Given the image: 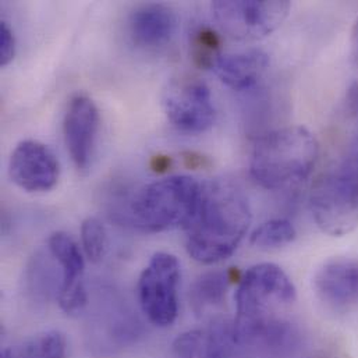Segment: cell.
<instances>
[{
    "mask_svg": "<svg viewBox=\"0 0 358 358\" xmlns=\"http://www.w3.org/2000/svg\"><path fill=\"white\" fill-rule=\"evenodd\" d=\"M251 219L248 199L237 185L227 180L202 184L198 206L184 227L188 255L203 265L227 259L244 240Z\"/></svg>",
    "mask_w": 358,
    "mask_h": 358,
    "instance_id": "obj_1",
    "label": "cell"
},
{
    "mask_svg": "<svg viewBox=\"0 0 358 358\" xmlns=\"http://www.w3.org/2000/svg\"><path fill=\"white\" fill-rule=\"evenodd\" d=\"M320 145L303 126H287L261 137L251 152L250 173L266 189L294 187L313 173Z\"/></svg>",
    "mask_w": 358,
    "mask_h": 358,
    "instance_id": "obj_2",
    "label": "cell"
},
{
    "mask_svg": "<svg viewBox=\"0 0 358 358\" xmlns=\"http://www.w3.org/2000/svg\"><path fill=\"white\" fill-rule=\"evenodd\" d=\"M202 184L188 176H171L140 188L127 202L120 220L144 233L185 227L191 220Z\"/></svg>",
    "mask_w": 358,
    "mask_h": 358,
    "instance_id": "obj_3",
    "label": "cell"
},
{
    "mask_svg": "<svg viewBox=\"0 0 358 358\" xmlns=\"http://www.w3.org/2000/svg\"><path fill=\"white\" fill-rule=\"evenodd\" d=\"M310 209L327 234L345 236L358 226V140L348 155L314 182Z\"/></svg>",
    "mask_w": 358,
    "mask_h": 358,
    "instance_id": "obj_4",
    "label": "cell"
},
{
    "mask_svg": "<svg viewBox=\"0 0 358 358\" xmlns=\"http://www.w3.org/2000/svg\"><path fill=\"white\" fill-rule=\"evenodd\" d=\"M296 297V286L280 266L271 262L254 265L244 273L236 290V318L276 317V311L290 307Z\"/></svg>",
    "mask_w": 358,
    "mask_h": 358,
    "instance_id": "obj_5",
    "label": "cell"
},
{
    "mask_svg": "<svg viewBox=\"0 0 358 358\" xmlns=\"http://www.w3.org/2000/svg\"><path fill=\"white\" fill-rule=\"evenodd\" d=\"M287 0H216L210 4L219 28L236 41H258L276 31L290 11Z\"/></svg>",
    "mask_w": 358,
    "mask_h": 358,
    "instance_id": "obj_6",
    "label": "cell"
},
{
    "mask_svg": "<svg viewBox=\"0 0 358 358\" xmlns=\"http://www.w3.org/2000/svg\"><path fill=\"white\" fill-rule=\"evenodd\" d=\"M180 264L169 252H157L140 275L138 303L148 321L159 328L175 324L179 314Z\"/></svg>",
    "mask_w": 358,
    "mask_h": 358,
    "instance_id": "obj_7",
    "label": "cell"
},
{
    "mask_svg": "<svg viewBox=\"0 0 358 358\" xmlns=\"http://www.w3.org/2000/svg\"><path fill=\"white\" fill-rule=\"evenodd\" d=\"M162 106L169 122L182 133L201 134L215 123V105L208 85L194 77H178L168 83Z\"/></svg>",
    "mask_w": 358,
    "mask_h": 358,
    "instance_id": "obj_8",
    "label": "cell"
},
{
    "mask_svg": "<svg viewBox=\"0 0 358 358\" xmlns=\"http://www.w3.org/2000/svg\"><path fill=\"white\" fill-rule=\"evenodd\" d=\"M46 248L57 262L62 273V289L57 296V303L64 314L76 317L81 314L88 304L84 285L85 261L83 252L74 238L64 231L50 234Z\"/></svg>",
    "mask_w": 358,
    "mask_h": 358,
    "instance_id": "obj_9",
    "label": "cell"
},
{
    "mask_svg": "<svg viewBox=\"0 0 358 358\" xmlns=\"http://www.w3.org/2000/svg\"><path fill=\"white\" fill-rule=\"evenodd\" d=\"M99 130V110L95 102L84 94L74 95L63 120V134L70 158L80 173L91 168Z\"/></svg>",
    "mask_w": 358,
    "mask_h": 358,
    "instance_id": "obj_10",
    "label": "cell"
},
{
    "mask_svg": "<svg viewBox=\"0 0 358 358\" xmlns=\"http://www.w3.org/2000/svg\"><path fill=\"white\" fill-rule=\"evenodd\" d=\"M60 166L53 151L35 140L21 141L8 162L11 181L27 192L50 191L59 181Z\"/></svg>",
    "mask_w": 358,
    "mask_h": 358,
    "instance_id": "obj_11",
    "label": "cell"
},
{
    "mask_svg": "<svg viewBox=\"0 0 358 358\" xmlns=\"http://www.w3.org/2000/svg\"><path fill=\"white\" fill-rule=\"evenodd\" d=\"M317 297L329 308L346 310L358 303V262L350 258L327 261L314 276Z\"/></svg>",
    "mask_w": 358,
    "mask_h": 358,
    "instance_id": "obj_12",
    "label": "cell"
},
{
    "mask_svg": "<svg viewBox=\"0 0 358 358\" xmlns=\"http://www.w3.org/2000/svg\"><path fill=\"white\" fill-rule=\"evenodd\" d=\"M236 346L233 321L216 318L206 329L179 335L172 345V358H229Z\"/></svg>",
    "mask_w": 358,
    "mask_h": 358,
    "instance_id": "obj_13",
    "label": "cell"
},
{
    "mask_svg": "<svg viewBox=\"0 0 358 358\" xmlns=\"http://www.w3.org/2000/svg\"><path fill=\"white\" fill-rule=\"evenodd\" d=\"M176 27L178 17L175 11L161 3L137 7L129 21L130 38L143 49L164 48L172 41Z\"/></svg>",
    "mask_w": 358,
    "mask_h": 358,
    "instance_id": "obj_14",
    "label": "cell"
},
{
    "mask_svg": "<svg viewBox=\"0 0 358 358\" xmlns=\"http://www.w3.org/2000/svg\"><path fill=\"white\" fill-rule=\"evenodd\" d=\"M269 67V56L261 49L222 55L215 66L219 80L234 91H245L258 84Z\"/></svg>",
    "mask_w": 358,
    "mask_h": 358,
    "instance_id": "obj_15",
    "label": "cell"
},
{
    "mask_svg": "<svg viewBox=\"0 0 358 358\" xmlns=\"http://www.w3.org/2000/svg\"><path fill=\"white\" fill-rule=\"evenodd\" d=\"M230 286V276L222 271L202 273L191 286L189 304L196 317H205L222 308Z\"/></svg>",
    "mask_w": 358,
    "mask_h": 358,
    "instance_id": "obj_16",
    "label": "cell"
},
{
    "mask_svg": "<svg viewBox=\"0 0 358 358\" xmlns=\"http://www.w3.org/2000/svg\"><path fill=\"white\" fill-rule=\"evenodd\" d=\"M59 265L55 258L43 252L35 254L27 268V287L28 292L41 301H49L52 297L57 300L59 292L62 289V282H59Z\"/></svg>",
    "mask_w": 358,
    "mask_h": 358,
    "instance_id": "obj_17",
    "label": "cell"
},
{
    "mask_svg": "<svg viewBox=\"0 0 358 358\" xmlns=\"http://www.w3.org/2000/svg\"><path fill=\"white\" fill-rule=\"evenodd\" d=\"M297 237L294 224L283 217L271 219L261 223L250 237L252 245L258 248H279L293 243Z\"/></svg>",
    "mask_w": 358,
    "mask_h": 358,
    "instance_id": "obj_18",
    "label": "cell"
},
{
    "mask_svg": "<svg viewBox=\"0 0 358 358\" xmlns=\"http://www.w3.org/2000/svg\"><path fill=\"white\" fill-rule=\"evenodd\" d=\"M191 59L199 69H215L220 53V38L208 25L198 27L191 35Z\"/></svg>",
    "mask_w": 358,
    "mask_h": 358,
    "instance_id": "obj_19",
    "label": "cell"
},
{
    "mask_svg": "<svg viewBox=\"0 0 358 358\" xmlns=\"http://www.w3.org/2000/svg\"><path fill=\"white\" fill-rule=\"evenodd\" d=\"M18 358H67V342L62 332L48 331L17 348Z\"/></svg>",
    "mask_w": 358,
    "mask_h": 358,
    "instance_id": "obj_20",
    "label": "cell"
},
{
    "mask_svg": "<svg viewBox=\"0 0 358 358\" xmlns=\"http://www.w3.org/2000/svg\"><path fill=\"white\" fill-rule=\"evenodd\" d=\"M83 250L87 258L98 264L108 252V233L103 223L94 216L87 217L81 224Z\"/></svg>",
    "mask_w": 358,
    "mask_h": 358,
    "instance_id": "obj_21",
    "label": "cell"
},
{
    "mask_svg": "<svg viewBox=\"0 0 358 358\" xmlns=\"http://www.w3.org/2000/svg\"><path fill=\"white\" fill-rule=\"evenodd\" d=\"M15 55V39L14 34L7 25V22H0V66H7L11 63Z\"/></svg>",
    "mask_w": 358,
    "mask_h": 358,
    "instance_id": "obj_22",
    "label": "cell"
},
{
    "mask_svg": "<svg viewBox=\"0 0 358 358\" xmlns=\"http://www.w3.org/2000/svg\"><path fill=\"white\" fill-rule=\"evenodd\" d=\"M346 110L357 129L358 140V81H355L346 92Z\"/></svg>",
    "mask_w": 358,
    "mask_h": 358,
    "instance_id": "obj_23",
    "label": "cell"
},
{
    "mask_svg": "<svg viewBox=\"0 0 358 358\" xmlns=\"http://www.w3.org/2000/svg\"><path fill=\"white\" fill-rule=\"evenodd\" d=\"M350 43H352V57L358 66V18L352 29V42Z\"/></svg>",
    "mask_w": 358,
    "mask_h": 358,
    "instance_id": "obj_24",
    "label": "cell"
},
{
    "mask_svg": "<svg viewBox=\"0 0 358 358\" xmlns=\"http://www.w3.org/2000/svg\"><path fill=\"white\" fill-rule=\"evenodd\" d=\"M168 164H169V159H168V158H162V157L154 158V169H155V171L168 168Z\"/></svg>",
    "mask_w": 358,
    "mask_h": 358,
    "instance_id": "obj_25",
    "label": "cell"
}]
</instances>
